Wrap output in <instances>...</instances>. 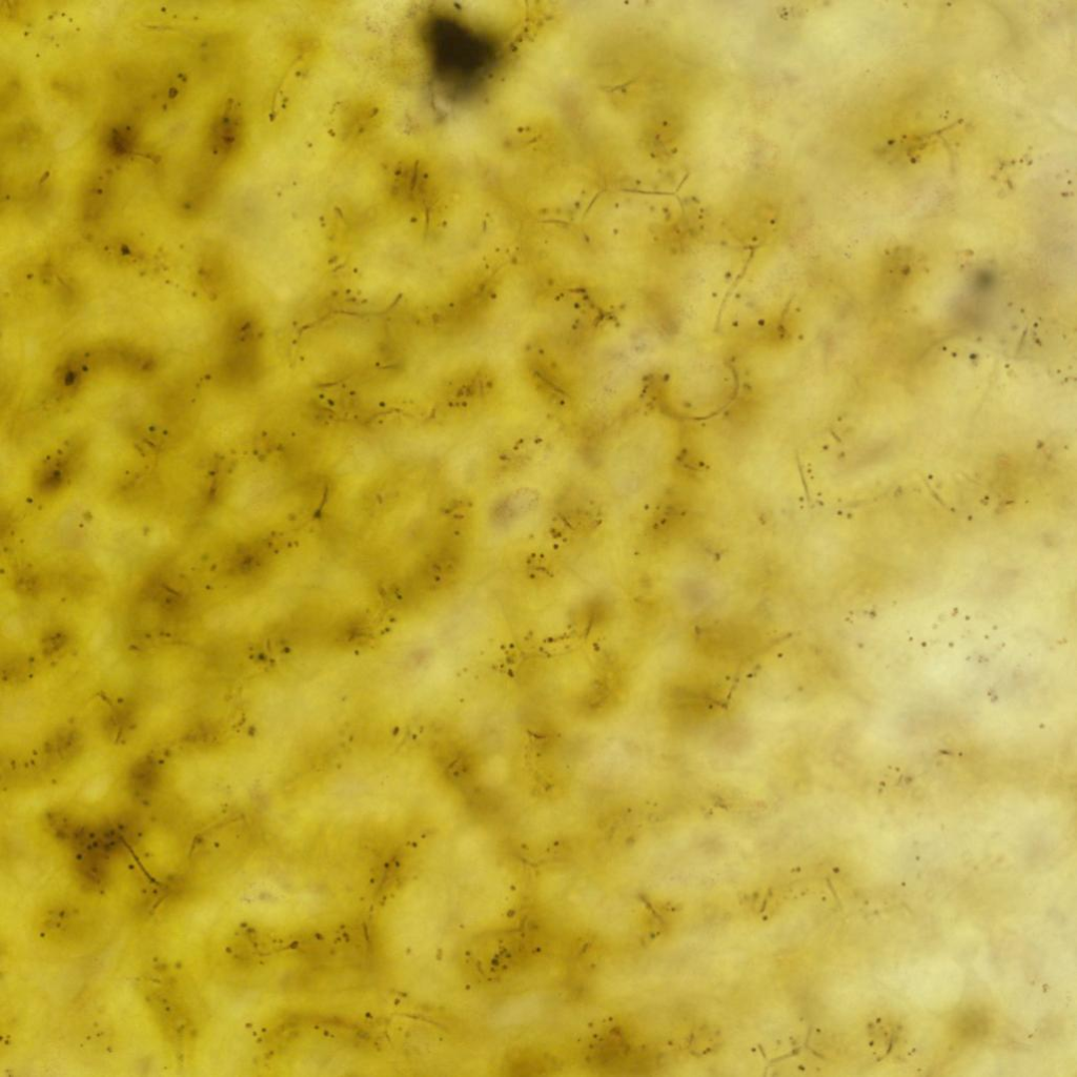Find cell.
<instances>
[{
	"label": "cell",
	"instance_id": "3",
	"mask_svg": "<svg viewBox=\"0 0 1077 1077\" xmlns=\"http://www.w3.org/2000/svg\"><path fill=\"white\" fill-rule=\"evenodd\" d=\"M242 134V116L237 106L230 101L215 117L210 128V153L221 159L230 157L240 146Z\"/></svg>",
	"mask_w": 1077,
	"mask_h": 1077
},
{
	"label": "cell",
	"instance_id": "8",
	"mask_svg": "<svg viewBox=\"0 0 1077 1077\" xmlns=\"http://www.w3.org/2000/svg\"><path fill=\"white\" fill-rule=\"evenodd\" d=\"M78 745V739L73 734H66L59 736L51 744V754L59 758H68L74 754L76 746Z\"/></svg>",
	"mask_w": 1077,
	"mask_h": 1077
},
{
	"label": "cell",
	"instance_id": "6",
	"mask_svg": "<svg viewBox=\"0 0 1077 1077\" xmlns=\"http://www.w3.org/2000/svg\"><path fill=\"white\" fill-rule=\"evenodd\" d=\"M137 133L134 126L118 123L101 137V150L111 159L123 158L135 149Z\"/></svg>",
	"mask_w": 1077,
	"mask_h": 1077
},
{
	"label": "cell",
	"instance_id": "2",
	"mask_svg": "<svg viewBox=\"0 0 1077 1077\" xmlns=\"http://www.w3.org/2000/svg\"><path fill=\"white\" fill-rule=\"evenodd\" d=\"M99 370L95 345L67 353L59 360L53 374V398L64 401L75 397Z\"/></svg>",
	"mask_w": 1077,
	"mask_h": 1077
},
{
	"label": "cell",
	"instance_id": "5",
	"mask_svg": "<svg viewBox=\"0 0 1077 1077\" xmlns=\"http://www.w3.org/2000/svg\"><path fill=\"white\" fill-rule=\"evenodd\" d=\"M229 263L217 248L203 250L197 262V280L203 292L216 297L225 290Z\"/></svg>",
	"mask_w": 1077,
	"mask_h": 1077
},
{
	"label": "cell",
	"instance_id": "7",
	"mask_svg": "<svg viewBox=\"0 0 1077 1077\" xmlns=\"http://www.w3.org/2000/svg\"><path fill=\"white\" fill-rule=\"evenodd\" d=\"M156 778L155 766L151 762L141 763L133 771V788L138 795L144 796L155 786Z\"/></svg>",
	"mask_w": 1077,
	"mask_h": 1077
},
{
	"label": "cell",
	"instance_id": "4",
	"mask_svg": "<svg viewBox=\"0 0 1077 1077\" xmlns=\"http://www.w3.org/2000/svg\"><path fill=\"white\" fill-rule=\"evenodd\" d=\"M112 176L107 170L95 172L88 180L80 200V216L86 223L103 219L109 209Z\"/></svg>",
	"mask_w": 1077,
	"mask_h": 1077
},
{
	"label": "cell",
	"instance_id": "1",
	"mask_svg": "<svg viewBox=\"0 0 1077 1077\" xmlns=\"http://www.w3.org/2000/svg\"><path fill=\"white\" fill-rule=\"evenodd\" d=\"M95 347L101 370L108 369L134 379L151 378L159 370V357L142 345L117 340L99 343Z\"/></svg>",
	"mask_w": 1077,
	"mask_h": 1077
}]
</instances>
